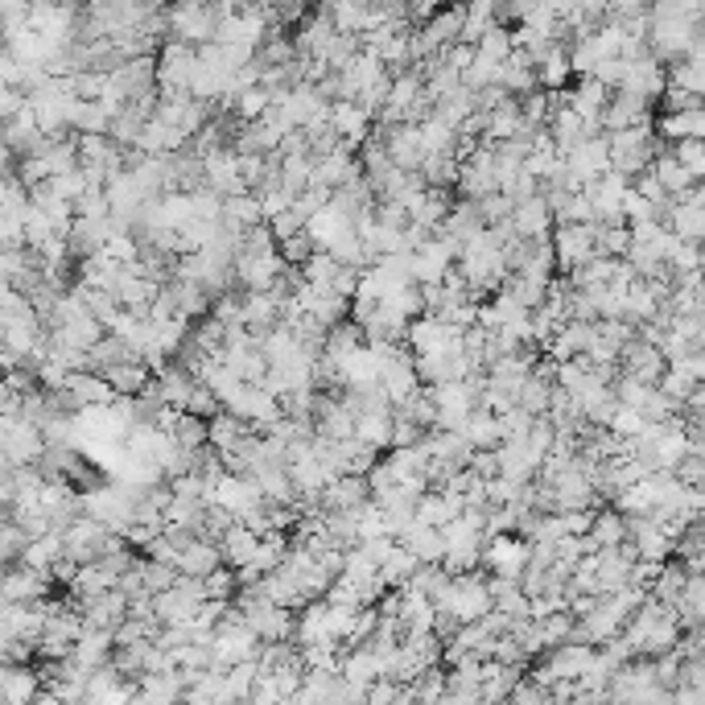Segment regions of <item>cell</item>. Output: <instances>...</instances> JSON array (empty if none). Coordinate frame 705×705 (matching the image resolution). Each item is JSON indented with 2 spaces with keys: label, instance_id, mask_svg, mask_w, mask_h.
<instances>
[{
  "label": "cell",
  "instance_id": "obj_2",
  "mask_svg": "<svg viewBox=\"0 0 705 705\" xmlns=\"http://www.w3.org/2000/svg\"><path fill=\"white\" fill-rule=\"evenodd\" d=\"M170 29H174L178 42L203 50V46L215 42L219 17H215V9H207V5H182V9H170Z\"/></svg>",
  "mask_w": 705,
  "mask_h": 705
},
{
  "label": "cell",
  "instance_id": "obj_15",
  "mask_svg": "<svg viewBox=\"0 0 705 705\" xmlns=\"http://www.w3.org/2000/svg\"><path fill=\"white\" fill-rule=\"evenodd\" d=\"M536 75H541V91H561V83L574 75V62H569V50L565 46H553V54L536 66Z\"/></svg>",
  "mask_w": 705,
  "mask_h": 705
},
{
  "label": "cell",
  "instance_id": "obj_14",
  "mask_svg": "<svg viewBox=\"0 0 705 705\" xmlns=\"http://www.w3.org/2000/svg\"><path fill=\"white\" fill-rule=\"evenodd\" d=\"M339 273H343V264L334 260L330 252H314L306 264H301V277H306V285H318V289H334Z\"/></svg>",
  "mask_w": 705,
  "mask_h": 705
},
{
  "label": "cell",
  "instance_id": "obj_3",
  "mask_svg": "<svg viewBox=\"0 0 705 705\" xmlns=\"http://www.w3.org/2000/svg\"><path fill=\"white\" fill-rule=\"evenodd\" d=\"M602 128L607 132H627V128H648V99L631 95V91H615V99L602 112Z\"/></svg>",
  "mask_w": 705,
  "mask_h": 705
},
{
  "label": "cell",
  "instance_id": "obj_11",
  "mask_svg": "<svg viewBox=\"0 0 705 705\" xmlns=\"http://www.w3.org/2000/svg\"><path fill=\"white\" fill-rule=\"evenodd\" d=\"M466 438L475 450H499L503 442H508V433H503V421L487 409H479L475 417H470V429H466Z\"/></svg>",
  "mask_w": 705,
  "mask_h": 705
},
{
  "label": "cell",
  "instance_id": "obj_7",
  "mask_svg": "<svg viewBox=\"0 0 705 705\" xmlns=\"http://www.w3.org/2000/svg\"><path fill=\"white\" fill-rule=\"evenodd\" d=\"M611 104V87H602L598 79H582L574 91H569V108H574L590 128H602V112Z\"/></svg>",
  "mask_w": 705,
  "mask_h": 705
},
{
  "label": "cell",
  "instance_id": "obj_10",
  "mask_svg": "<svg viewBox=\"0 0 705 705\" xmlns=\"http://www.w3.org/2000/svg\"><path fill=\"white\" fill-rule=\"evenodd\" d=\"M219 549H223V561L231 565V569H244V565H252L256 561V553H260V536L252 532V528H244V524H235L223 541H219Z\"/></svg>",
  "mask_w": 705,
  "mask_h": 705
},
{
  "label": "cell",
  "instance_id": "obj_19",
  "mask_svg": "<svg viewBox=\"0 0 705 705\" xmlns=\"http://www.w3.org/2000/svg\"><path fill=\"white\" fill-rule=\"evenodd\" d=\"M673 157L693 174V182L705 178V141H681V145L673 149Z\"/></svg>",
  "mask_w": 705,
  "mask_h": 705
},
{
  "label": "cell",
  "instance_id": "obj_6",
  "mask_svg": "<svg viewBox=\"0 0 705 705\" xmlns=\"http://www.w3.org/2000/svg\"><path fill=\"white\" fill-rule=\"evenodd\" d=\"M330 120H334V132L351 145V149H363L367 141V132H372V116H367L359 104H351V99H339V104H330Z\"/></svg>",
  "mask_w": 705,
  "mask_h": 705
},
{
  "label": "cell",
  "instance_id": "obj_20",
  "mask_svg": "<svg viewBox=\"0 0 705 705\" xmlns=\"http://www.w3.org/2000/svg\"><path fill=\"white\" fill-rule=\"evenodd\" d=\"M231 590H240V574H235L231 565L215 569V574L207 578V594H211V602H227V598H231Z\"/></svg>",
  "mask_w": 705,
  "mask_h": 705
},
{
  "label": "cell",
  "instance_id": "obj_9",
  "mask_svg": "<svg viewBox=\"0 0 705 705\" xmlns=\"http://www.w3.org/2000/svg\"><path fill=\"white\" fill-rule=\"evenodd\" d=\"M256 433H260L256 425L231 417V413H219V417L211 421V446H215L219 454H235L248 438H256Z\"/></svg>",
  "mask_w": 705,
  "mask_h": 705
},
{
  "label": "cell",
  "instance_id": "obj_13",
  "mask_svg": "<svg viewBox=\"0 0 705 705\" xmlns=\"http://www.w3.org/2000/svg\"><path fill=\"white\" fill-rule=\"evenodd\" d=\"M590 541L598 549H623L627 541V520L619 512H598L594 516V528H590Z\"/></svg>",
  "mask_w": 705,
  "mask_h": 705
},
{
  "label": "cell",
  "instance_id": "obj_16",
  "mask_svg": "<svg viewBox=\"0 0 705 705\" xmlns=\"http://www.w3.org/2000/svg\"><path fill=\"white\" fill-rule=\"evenodd\" d=\"M549 405H553V384L532 376L524 388H520V409H528L532 417H549Z\"/></svg>",
  "mask_w": 705,
  "mask_h": 705
},
{
  "label": "cell",
  "instance_id": "obj_18",
  "mask_svg": "<svg viewBox=\"0 0 705 705\" xmlns=\"http://www.w3.org/2000/svg\"><path fill=\"white\" fill-rule=\"evenodd\" d=\"M75 215H79V219H112V198H108V190H87L79 203H75Z\"/></svg>",
  "mask_w": 705,
  "mask_h": 705
},
{
  "label": "cell",
  "instance_id": "obj_5",
  "mask_svg": "<svg viewBox=\"0 0 705 705\" xmlns=\"http://www.w3.org/2000/svg\"><path fill=\"white\" fill-rule=\"evenodd\" d=\"M396 545H405L421 565H442L446 561V532L442 528H429L421 520H413V528L400 536Z\"/></svg>",
  "mask_w": 705,
  "mask_h": 705
},
{
  "label": "cell",
  "instance_id": "obj_8",
  "mask_svg": "<svg viewBox=\"0 0 705 705\" xmlns=\"http://www.w3.org/2000/svg\"><path fill=\"white\" fill-rule=\"evenodd\" d=\"M215 569H223V549L215 545V541H194L190 549H182V557H178V574L182 578H211Z\"/></svg>",
  "mask_w": 705,
  "mask_h": 705
},
{
  "label": "cell",
  "instance_id": "obj_17",
  "mask_svg": "<svg viewBox=\"0 0 705 705\" xmlns=\"http://www.w3.org/2000/svg\"><path fill=\"white\" fill-rule=\"evenodd\" d=\"M479 211H483V219H487V227H499V223H512V215H516V198L512 194H491V198H483L479 203Z\"/></svg>",
  "mask_w": 705,
  "mask_h": 705
},
{
  "label": "cell",
  "instance_id": "obj_4",
  "mask_svg": "<svg viewBox=\"0 0 705 705\" xmlns=\"http://www.w3.org/2000/svg\"><path fill=\"white\" fill-rule=\"evenodd\" d=\"M512 227L520 240H549V227H553V207L545 194L528 198V203H516V215H512Z\"/></svg>",
  "mask_w": 705,
  "mask_h": 705
},
{
  "label": "cell",
  "instance_id": "obj_1",
  "mask_svg": "<svg viewBox=\"0 0 705 705\" xmlns=\"http://www.w3.org/2000/svg\"><path fill=\"white\" fill-rule=\"evenodd\" d=\"M553 252H557V268L569 277L578 273L586 260L598 256V223H586V227H557L553 231Z\"/></svg>",
  "mask_w": 705,
  "mask_h": 705
},
{
  "label": "cell",
  "instance_id": "obj_12",
  "mask_svg": "<svg viewBox=\"0 0 705 705\" xmlns=\"http://www.w3.org/2000/svg\"><path fill=\"white\" fill-rule=\"evenodd\" d=\"M417 569H421V561H417L405 545H396V549H392V557H388V561H384V569H380V578H384V586H388V590H392V586H396V590H405V586L413 582Z\"/></svg>",
  "mask_w": 705,
  "mask_h": 705
}]
</instances>
